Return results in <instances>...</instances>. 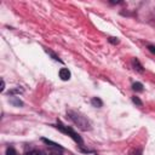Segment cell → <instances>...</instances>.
I'll list each match as a JSON object with an SVG mask.
<instances>
[{"label":"cell","mask_w":155,"mask_h":155,"mask_svg":"<svg viewBox=\"0 0 155 155\" xmlns=\"http://www.w3.org/2000/svg\"><path fill=\"white\" fill-rule=\"evenodd\" d=\"M67 115L69 116V119H70L80 130H82V131H90V130H91V124H90V121H88L84 115H81L80 113H76V111H74V110H68Z\"/></svg>","instance_id":"obj_1"},{"label":"cell","mask_w":155,"mask_h":155,"mask_svg":"<svg viewBox=\"0 0 155 155\" xmlns=\"http://www.w3.org/2000/svg\"><path fill=\"white\" fill-rule=\"evenodd\" d=\"M56 127H57L61 132H63V133L68 134V136H69V137H70L75 143H78V144H79V147H81V148L84 147V140H82V138H81V137H80V136H79V134H78L73 128H70V127H68V126H64L61 121H58V122H57Z\"/></svg>","instance_id":"obj_2"},{"label":"cell","mask_w":155,"mask_h":155,"mask_svg":"<svg viewBox=\"0 0 155 155\" xmlns=\"http://www.w3.org/2000/svg\"><path fill=\"white\" fill-rule=\"evenodd\" d=\"M59 78L63 80V81H67L70 79V71L67 69V68H62L59 70Z\"/></svg>","instance_id":"obj_3"},{"label":"cell","mask_w":155,"mask_h":155,"mask_svg":"<svg viewBox=\"0 0 155 155\" xmlns=\"http://www.w3.org/2000/svg\"><path fill=\"white\" fill-rule=\"evenodd\" d=\"M10 103L15 107H23V102L19 99V97H12L10 98Z\"/></svg>","instance_id":"obj_4"},{"label":"cell","mask_w":155,"mask_h":155,"mask_svg":"<svg viewBox=\"0 0 155 155\" xmlns=\"http://www.w3.org/2000/svg\"><path fill=\"white\" fill-rule=\"evenodd\" d=\"M132 64H133L134 69H136V70H138L139 73H143V71H144V69H143V65L139 63V61H138L137 58H134V59L132 61Z\"/></svg>","instance_id":"obj_5"},{"label":"cell","mask_w":155,"mask_h":155,"mask_svg":"<svg viewBox=\"0 0 155 155\" xmlns=\"http://www.w3.org/2000/svg\"><path fill=\"white\" fill-rule=\"evenodd\" d=\"M91 104H92L93 107H96V108H101V107L103 105V102H102L101 98H98V97H93V98L91 99Z\"/></svg>","instance_id":"obj_6"},{"label":"cell","mask_w":155,"mask_h":155,"mask_svg":"<svg viewBox=\"0 0 155 155\" xmlns=\"http://www.w3.org/2000/svg\"><path fill=\"white\" fill-rule=\"evenodd\" d=\"M41 140H42V142H45L46 144H50V145H52L53 148H57V149H62V147H61L59 144H57V143H54V142H52V140H48V139H46V138H41Z\"/></svg>","instance_id":"obj_7"},{"label":"cell","mask_w":155,"mask_h":155,"mask_svg":"<svg viewBox=\"0 0 155 155\" xmlns=\"http://www.w3.org/2000/svg\"><path fill=\"white\" fill-rule=\"evenodd\" d=\"M132 88H133L136 92H142V91H143V85H142L140 82H134V84L132 85Z\"/></svg>","instance_id":"obj_8"},{"label":"cell","mask_w":155,"mask_h":155,"mask_svg":"<svg viewBox=\"0 0 155 155\" xmlns=\"http://www.w3.org/2000/svg\"><path fill=\"white\" fill-rule=\"evenodd\" d=\"M132 102H133L134 104H137L138 107H142V105H143L142 101H140V99H139L138 97H136V96H134V97H132Z\"/></svg>","instance_id":"obj_9"},{"label":"cell","mask_w":155,"mask_h":155,"mask_svg":"<svg viewBox=\"0 0 155 155\" xmlns=\"http://www.w3.org/2000/svg\"><path fill=\"white\" fill-rule=\"evenodd\" d=\"M108 41H109L110 44H113V45H116V44H119V39H117V38H113V36L108 38Z\"/></svg>","instance_id":"obj_10"},{"label":"cell","mask_w":155,"mask_h":155,"mask_svg":"<svg viewBox=\"0 0 155 155\" xmlns=\"http://www.w3.org/2000/svg\"><path fill=\"white\" fill-rule=\"evenodd\" d=\"M47 53H50V54H51V56H52V58H53V59H54V61H58V62H61V63H62V62H63V61H62V59H61V58H59V57H58V56H57V54H54V53H53V52H52V51H47Z\"/></svg>","instance_id":"obj_11"},{"label":"cell","mask_w":155,"mask_h":155,"mask_svg":"<svg viewBox=\"0 0 155 155\" xmlns=\"http://www.w3.org/2000/svg\"><path fill=\"white\" fill-rule=\"evenodd\" d=\"M6 155H17V154H16V150H15L13 148H7Z\"/></svg>","instance_id":"obj_12"},{"label":"cell","mask_w":155,"mask_h":155,"mask_svg":"<svg viewBox=\"0 0 155 155\" xmlns=\"http://www.w3.org/2000/svg\"><path fill=\"white\" fill-rule=\"evenodd\" d=\"M25 155H42V153L39 151V150H30V151L27 153Z\"/></svg>","instance_id":"obj_13"},{"label":"cell","mask_w":155,"mask_h":155,"mask_svg":"<svg viewBox=\"0 0 155 155\" xmlns=\"http://www.w3.org/2000/svg\"><path fill=\"white\" fill-rule=\"evenodd\" d=\"M22 92V90H19V88H15V90H11L10 92H8V94H16V93H21Z\"/></svg>","instance_id":"obj_14"},{"label":"cell","mask_w":155,"mask_h":155,"mask_svg":"<svg viewBox=\"0 0 155 155\" xmlns=\"http://www.w3.org/2000/svg\"><path fill=\"white\" fill-rule=\"evenodd\" d=\"M148 50H149L151 53L155 54V45H148Z\"/></svg>","instance_id":"obj_15"},{"label":"cell","mask_w":155,"mask_h":155,"mask_svg":"<svg viewBox=\"0 0 155 155\" xmlns=\"http://www.w3.org/2000/svg\"><path fill=\"white\" fill-rule=\"evenodd\" d=\"M4 88H5V81H4V80H1V87H0V92H2V91H4Z\"/></svg>","instance_id":"obj_16"},{"label":"cell","mask_w":155,"mask_h":155,"mask_svg":"<svg viewBox=\"0 0 155 155\" xmlns=\"http://www.w3.org/2000/svg\"><path fill=\"white\" fill-rule=\"evenodd\" d=\"M132 155H142V150H140V149H138V150H136Z\"/></svg>","instance_id":"obj_17"},{"label":"cell","mask_w":155,"mask_h":155,"mask_svg":"<svg viewBox=\"0 0 155 155\" xmlns=\"http://www.w3.org/2000/svg\"><path fill=\"white\" fill-rule=\"evenodd\" d=\"M50 155H61V154H59V153H51Z\"/></svg>","instance_id":"obj_18"}]
</instances>
